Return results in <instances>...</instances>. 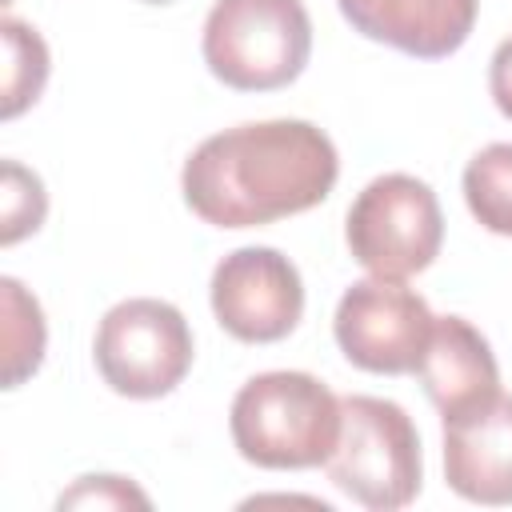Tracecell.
<instances>
[{
	"mask_svg": "<svg viewBox=\"0 0 512 512\" xmlns=\"http://www.w3.org/2000/svg\"><path fill=\"white\" fill-rule=\"evenodd\" d=\"M340 396L308 372L252 376L228 412L236 452L256 468H316L340 440Z\"/></svg>",
	"mask_w": 512,
	"mask_h": 512,
	"instance_id": "7a4b0ae2",
	"label": "cell"
},
{
	"mask_svg": "<svg viewBox=\"0 0 512 512\" xmlns=\"http://www.w3.org/2000/svg\"><path fill=\"white\" fill-rule=\"evenodd\" d=\"M432 308L420 292L400 280H356L332 316V336L348 364L376 376H408L420 372V360L432 340Z\"/></svg>",
	"mask_w": 512,
	"mask_h": 512,
	"instance_id": "52a82bcc",
	"label": "cell"
},
{
	"mask_svg": "<svg viewBox=\"0 0 512 512\" xmlns=\"http://www.w3.org/2000/svg\"><path fill=\"white\" fill-rule=\"evenodd\" d=\"M200 48L220 84L236 92H272L304 72L312 20L300 0H216Z\"/></svg>",
	"mask_w": 512,
	"mask_h": 512,
	"instance_id": "3957f363",
	"label": "cell"
},
{
	"mask_svg": "<svg viewBox=\"0 0 512 512\" xmlns=\"http://www.w3.org/2000/svg\"><path fill=\"white\" fill-rule=\"evenodd\" d=\"M344 236L352 260L364 264L372 276L408 280L440 256L444 244L440 200L424 180L408 172L376 176L352 200Z\"/></svg>",
	"mask_w": 512,
	"mask_h": 512,
	"instance_id": "5b68a950",
	"label": "cell"
},
{
	"mask_svg": "<svg viewBox=\"0 0 512 512\" xmlns=\"http://www.w3.org/2000/svg\"><path fill=\"white\" fill-rule=\"evenodd\" d=\"M340 176L336 144L308 120H260L208 136L180 172L184 204L216 228H260L316 208Z\"/></svg>",
	"mask_w": 512,
	"mask_h": 512,
	"instance_id": "6da1fadb",
	"label": "cell"
},
{
	"mask_svg": "<svg viewBox=\"0 0 512 512\" xmlns=\"http://www.w3.org/2000/svg\"><path fill=\"white\" fill-rule=\"evenodd\" d=\"M464 200L480 228L512 236V144H488L468 160Z\"/></svg>",
	"mask_w": 512,
	"mask_h": 512,
	"instance_id": "4fadbf2b",
	"label": "cell"
},
{
	"mask_svg": "<svg viewBox=\"0 0 512 512\" xmlns=\"http://www.w3.org/2000/svg\"><path fill=\"white\" fill-rule=\"evenodd\" d=\"M488 92H492L496 108L512 120V36L500 40V48L492 52V64H488Z\"/></svg>",
	"mask_w": 512,
	"mask_h": 512,
	"instance_id": "e0dca14e",
	"label": "cell"
},
{
	"mask_svg": "<svg viewBox=\"0 0 512 512\" xmlns=\"http://www.w3.org/2000/svg\"><path fill=\"white\" fill-rule=\"evenodd\" d=\"M444 480L472 504H512V396L444 420Z\"/></svg>",
	"mask_w": 512,
	"mask_h": 512,
	"instance_id": "9c48e42d",
	"label": "cell"
},
{
	"mask_svg": "<svg viewBox=\"0 0 512 512\" xmlns=\"http://www.w3.org/2000/svg\"><path fill=\"white\" fill-rule=\"evenodd\" d=\"M0 40H4V108L0 116L12 120L28 104L40 100L44 80H48V48L40 32L16 16L0 20Z\"/></svg>",
	"mask_w": 512,
	"mask_h": 512,
	"instance_id": "5bb4252c",
	"label": "cell"
},
{
	"mask_svg": "<svg viewBox=\"0 0 512 512\" xmlns=\"http://www.w3.org/2000/svg\"><path fill=\"white\" fill-rule=\"evenodd\" d=\"M92 360L104 384L128 400L168 396L192 368V328L184 312L156 296L120 300L104 312Z\"/></svg>",
	"mask_w": 512,
	"mask_h": 512,
	"instance_id": "8992f818",
	"label": "cell"
},
{
	"mask_svg": "<svg viewBox=\"0 0 512 512\" xmlns=\"http://www.w3.org/2000/svg\"><path fill=\"white\" fill-rule=\"evenodd\" d=\"M144 4H172V0H144Z\"/></svg>",
	"mask_w": 512,
	"mask_h": 512,
	"instance_id": "ac0fdd59",
	"label": "cell"
},
{
	"mask_svg": "<svg viewBox=\"0 0 512 512\" xmlns=\"http://www.w3.org/2000/svg\"><path fill=\"white\" fill-rule=\"evenodd\" d=\"M0 296H4V388H16L40 368L48 328L36 296H28L20 280L4 276Z\"/></svg>",
	"mask_w": 512,
	"mask_h": 512,
	"instance_id": "7c38bea8",
	"label": "cell"
},
{
	"mask_svg": "<svg viewBox=\"0 0 512 512\" xmlns=\"http://www.w3.org/2000/svg\"><path fill=\"white\" fill-rule=\"evenodd\" d=\"M216 324L244 344H276L304 316V280L276 248H236L212 272Z\"/></svg>",
	"mask_w": 512,
	"mask_h": 512,
	"instance_id": "ba28073f",
	"label": "cell"
},
{
	"mask_svg": "<svg viewBox=\"0 0 512 512\" xmlns=\"http://www.w3.org/2000/svg\"><path fill=\"white\" fill-rule=\"evenodd\" d=\"M0 200H4V228H0V244H16L20 236L36 232L44 224L48 212V196L36 172H28L16 160H4V184H0Z\"/></svg>",
	"mask_w": 512,
	"mask_h": 512,
	"instance_id": "9a60e30c",
	"label": "cell"
},
{
	"mask_svg": "<svg viewBox=\"0 0 512 512\" xmlns=\"http://www.w3.org/2000/svg\"><path fill=\"white\" fill-rule=\"evenodd\" d=\"M344 20L404 56L440 60L452 56L476 24L480 0H336Z\"/></svg>",
	"mask_w": 512,
	"mask_h": 512,
	"instance_id": "30bf717a",
	"label": "cell"
},
{
	"mask_svg": "<svg viewBox=\"0 0 512 512\" xmlns=\"http://www.w3.org/2000/svg\"><path fill=\"white\" fill-rule=\"evenodd\" d=\"M88 508V504H96V508H124V504H136V508H148V496L136 488V484H128L124 476H84L76 488H68L64 496H60V508Z\"/></svg>",
	"mask_w": 512,
	"mask_h": 512,
	"instance_id": "2e32d148",
	"label": "cell"
},
{
	"mask_svg": "<svg viewBox=\"0 0 512 512\" xmlns=\"http://www.w3.org/2000/svg\"><path fill=\"white\" fill-rule=\"evenodd\" d=\"M420 380L444 420H456L500 396L496 356L464 316H436L428 352L420 360Z\"/></svg>",
	"mask_w": 512,
	"mask_h": 512,
	"instance_id": "8fae6325",
	"label": "cell"
},
{
	"mask_svg": "<svg viewBox=\"0 0 512 512\" xmlns=\"http://www.w3.org/2000/svg\"><path fill=\"white\" fill-rule=\"evenodd\" d=\"M340 440L324 460L328 480L372 512H396L420 496V436L412 416L380 396L340 400Z\"/></svg>",
	"mask_w": 512,
	"mask_h": 512,
	"instance_id": "277c9868",
	"label": "cell"
}]
</instances>
